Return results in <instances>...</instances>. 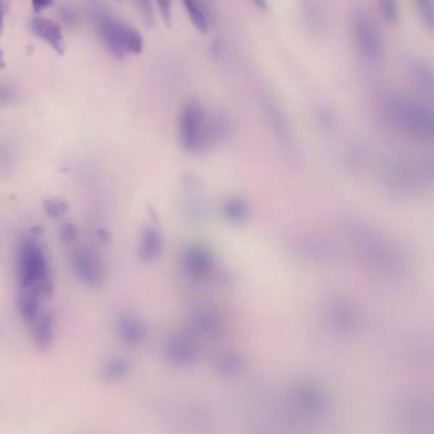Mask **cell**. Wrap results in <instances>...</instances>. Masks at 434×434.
<instances>
[{"label":"cell","mask_w":434,"mask_h":434,"mask_svg":"<svg viewBox=\"0 0 434 434\" xmlns=\"http://www.w3.org/2000/svg\"><path fill=\"white\" fill-rule=\"evenodd\" d=\"M351 251L360 265L383 281H395L404 276L405 262L400 249L376 229L362 222L348 227Z\"/></svg>","instance_id":"6da1fadb"},{"label":"cell","mask_w":434,"mask_h":434,"mask_svg":"<svg viewBox=\"0 0 434 434\" xmlns=\"http://www.w3.org/2000/svg\"><path fill=\"white\" fill-rule=\"evenodd\" d=\"M40 235L41 230L33 227L28 235L20 239L16 255V275L18 289L33 291L42 300H49L54 295V282Z\"/></svg>","instance_id":"7a4b0ae2"},{"label":"cell","mask_w":434,"mask_h":434,"mask_svg":"<svg viewBox=\"0 0 434 434\" xmlns=\"http://www.w3.org/2000/svg\"><path fill=\"white\" fill-rule=\"evenodd\" d=\"M383 117L389 126L413 139L430 141L434 136L433 109L401 95H389L382 103Z\"/></svg>","instance_id":"3957f363"},{"label":"cell","mask_w":434,"mask_h":434,"mask_svg":"<svg viewBox=\"0 0 434 434\" xmlns=\"http://www.w3.org/2000/svg\"><path fill=\"white\" fill-rule=\"evenodd\" d=\"M90 16L98 36L114 56L124 59L128 54L143 52L144 38L141 32L116 18L100 1L90 3Z\"/></svg>","instance_id":"277c9868"},{"label":"cell","mask_w":434,"mask_h":434,"mask_svg":"<svg viewBox=\"0 0 434 434\" xmlns=\"http://www.w3.org/2000/svg\"><path fill=\"white\" fill-rule=\"evenodd\" d=\"M211 121L206 119L204 108L192 101L182 109L179 121L180 144L190 154L203 150L211 139Z\"/></svg>","instance_id":"5b68a950"},{"label":"cell","mask_w":434,"mask_h":434,"mask_svg":"<svg viewBox=\"0 0 434 434\" xmlns=\"http://www.w3.org/2000/svg\"><path fill=\"white\" fill-rule=\"evenodd\" d=\"M71 267L78 281L86 287L97 289L105 282L106 270L102 259L90 248H76L71 254Z\"/></svg>","instance_id":"8992f818"},{"label":"cell","mask_w":434,"mask_h":434,"mask_svg":"<svg viewBox=\"0 0 434 434\" xmlns=\"http://www.w3.org/2000/svg\"><path fill=\"white\" fill-rule=\"evenodd\" d=\"M264 108H265V114H266L269 125L271 127L275 140L278 141L283 152L292 159L297 157L298 155V140H297L293 126L286 111L281 107L278 102L273 101V100L265 101Z\"/></svg>","instance_id":"52a82bcc"},{"label":"cell","mask_w":434,"mask_h":434,"mask_svg":"<svg viewBox=\"0 0 434 434\" xmlns=\"http://www.w3.org/2000/svg\"><path fill=\"white\" fill-rule=\"evenodd\" d=\"M353 31L362 55L370 63L380 61L383 55L382 37L376 25L365 13L358 12L354 14Z\"/></svg>","instance_id":"ba28073f"},{"label":"cell","mask_w":434,"mask_h":434,"mask_svg":"<svg viewBox=\"0 0 434 434\" xmlns=\"http://www.w3.org/2000/svg\"><path fill=\"white\" fill-rule=\"evenodd\" d=\"M182 268L189 277L204 279L214 268V257L205 246H190L182 254Z\"/></svg>","instance_id":"9c48e42d"},{"label":"cell","mask_w":434,"mask_h":434,"mask_svg":"<svg viewBox=\"0 0 434 434\" xmlns=\"http://www.w3.org/2000/svg\"><path fill=\"white\" fill-rule=\"evenodd\" d=\"M33 346L39 352H47L52 349L57 335V319L52 311H41L39 316L28 324Z\"/></svg>","instance_id":"30bf717a"},{"label":"cell","mask_w":434,"mask_h":434,"mask_svg":"<svg viewBox=\"0 0 434 434\" xmlns=\"http://www.w3.org/2000/svg\"><path fill=\"white\" fill-rule=\"evenodd\" d=\"M294 251L297 252L298 257H302L311 263L316 265H325L332 262L334 257V249L327 240L321 236H303L297 240L294 244Z\"/></svg>","instance_id":"8fae6325"},{"label":"cell","mask_w":434,"mask_h":434,"mask_svg":"<svg viewBox=\"0 0 434 434\" xmlns=\"http://www.w3.org/2000/svg\"><path fill=\"white\" fill-rule=\"evenodd\" d=\"M115 327L117 337L125 346H139L147 337L144 321L130 311H122L116 316Z\"/></svg>","instance_id":"7c38bea8"},{"label":"cell","mask_w":434,"mask_h":434,"mask_svg":"<svg viewBox=\"0 0 434 434\" xmlns=\"http://www.w3.org/2000/svg\"><path fill=\"white\" fill-rule=\"evenodd\" d=\"M383 167H385L383 178L386 181L387 187L395 195H409L414 183V174L411 173V170L397 159H391Z\"/></svg>","instance_id":"4fadbf2b"},{"label":"cell","mask_w":434,"mask_h":434,"mask_svg":"<svg viewBox=\"0 0 434 434\" xmlns=\"http://www.w3.org/2000/svg\"><path fill=\"white\" fill-rule=\"evenodd\" d=\"M30 28L33 35L49 44L52 50L59 55H63L65 51L64 36L61 27L52 19L36 17L30 23Z\"/></svg>","instance_id":"5bb4252c"},{"label":"cell","mask_w":434,"mask_h":434,"mask_svg":"<svg viewBox=\"0 0 434 434\" xmlns=\"http://www.w3.org/2000/svg\"><path fill=\"white\" fill-rule=\"evenodd\" d=\"M163 251V238L158 227L148 225L141 231L138 257L144 263H152L160 258Z\"/></svg>","instance_id":"9a60e30c"},{"label":"cell","mask_w":434,"mask_h":434,"mask_svg":"<svg viewBox=\"0 0 434 434\" xmlns=\"http://www.w3.org/2000/svg\"><path fill=\"white\" fill-rule=\"evenodd\" d=\"M131 372V363L127 357L119 354L103 359L100 366V378L106 384H119L128 378Z\"/></svg>","instance_id":"2e32d148"},{"label":"cell","mask_w":434,"mask_h":434,"mask_svg":"<svg viewBox=\"0 0 434 434\" xmlns=\"http://www.w3.org/2000/svg\"><path fill=\"white\" fill-rule=\"evenodd\" d=\"M42 302L44 300L33 291L18 289L17 310L20 318L27 324L33 323L42 311Z\"/></svg>","instance_id":"e0dca14e"},{"label":"cell","mask_w":434,"mask_h":434,"mask_svg":"<svg viewBox=\"0 0 434 434\" xmlns=\"http://www.w3.org/2000/svg\"><path fill=\"white\" fill-rule=\"evenodd\" d=\"M221 212L224 219L230 224L242 225L246 221H249L251 208L246 200L232 195L224 200L221 206Z\"/></svg>","instance_id":"ac0fdd59"},{"label":"cell","mask_w":434,"mask_h":434,"mask_svg":"<svg viewBox=\"0 0 434 434\" xmlns=\"http://www.w3.org/2000/svg\"><path fill=\"white\" fill-rule=\"evenodd\" d=\"M182 1L185 6L186 13L195 30L201 35H206L209 32V17L204 1L203 0H182Z\"/></svg>","instance_id":"d6986e66"},{"label":"cell","mask_w":434,"mask_h":434,"mask_svg":"<svg viewBox=\"0 0 434 434\" xmlns=\"http://www.w3.org/2000/svg\"><path fill=\"white\" fill-rule=\"evenodd\" d=\"M195 181L197 179H194V178L190 181V188H189V192L186 195L187 202H186L185 208L190 217L199 221L204 217L206 207H205L204 198H203V195L200 192L198 183L194 187Z\"/></svg>","instance_id":"ffe728a7"},{"label":"cell","mask_w":434,"mask_h":434,"mask_svg":"<svg viewBox=\"0 0 434 434\" xmlns=\"http://www.w3.org/2000/svg\"><path fill=\"white\" fill-rule=\"evenodd\" d=\"M42 208H44V212L49 219L59 220V219H63L64 216L69 214L71 206L63 198L52 197V198H46L42 203Z\"/></svg>","instance_id":"44dd1931"},{"label":"cell","mask_w":434,"mask_h":434,"mask_svg":"<svg viewBox=\"0 0 434 434\" xmlns=\"http://www.w3.org/2000/svg\"><path fill=\"white\" fill-rule=\"evenodd\" d=\"M413 74H414L415 79H416V83L421 85V88L426 89L428 92H432V89H433V76H432V70L428 66L427 64H414Z\"/></svg>","instance_id":"7402d4cb"},{"label":"cell","mask_w":434,"mask_h":434,"mask_svg":"<svg viewBox=\"0 0 434 434\" xmlns=\"http://www.w3.org/2000/svg\"><path fill=\"white\" fill-rule=\"evenodd\" d=\"M380 9L382 14L383 19L395 25L400 19V9H399V1L397 0H380Z\"/></svg>","instance_id":"603a6c76"},{"label":"cell","mask_w":434,"mask_h":434,"mask_svg":"<svg viewBox=\"0 0 434 434\" xmlns=\"http://www.w3.org/2000/svg\"><path fill=\"white\" fill-rule=\"evenodd\" d=\"M414 1L421 20L429 30H432L434 23L433 0H414Z\"/></svg>","instance_id":"cb8c5ba5"},{"label":"cell","mask_w":434,"mask_h":434,"mask_svg":"<svg viewBox=\"0 0 434 434\" xmlns=\"http://www.w3.org/2000/svg\"><path fill=\"white\" fill-rule=\"evenodd\" d=\"M157 8H158V12H160V17L163 19V22L166 23V25H171L172 22V3L173 0H154Z\"/></svg>","instance_id":"d4e9b609"},{"label":"cell","mask_w":434,"mask_h":434,"mask_svg":"<svg viewBox=\"0 0 434 434\" xmlns=\"http://www.w3.org/2000/svg\"><path fill=\"white\" fill-rule=\"evenodd\" d=\"M59 236L66 244L73 243L78 238V227L73 222H65L60 227Z\"/></svg>","instance_id":"484cf974"},{"label":"cell","mask_w":434,"mask_h":434,"mask_svg":"<svg viewBox=\"0 0 434 434\" xmlns=\"http://www.w3.org/2000/svg\"><path fill=\"white\" fill-rule=\"evenodd\" d=\"M136 6L139 8L141 16H143V18L147 22L148 25H153V0H136Z\"/></svg>","instance_id":"4316f807"},{"label":"cell","mask_w":434,"mask_h":434,"mask_svg":"<svg viewBox=\"0 0 434 434\" xmlns=\"http://www.w3.org/2000/svg\"><path fill=\"white\" fill-rule=\"evenodd\" d=\"M60 18L64 20V23L69 25H76V22H77V14L76 12L71 9V8H68V6H63V8H60Z\"/></svg>","instance_id":"83f0119b"},{"label":"cell","mask_w":434,"mask_h":434,"mask_svg":"<svg viewBox=\"0 0 434 434\" xmlns=\"http://www.w3.org/2000/svg\"><path fill=\"white\" fill-rule=\"evenodd\" d=\"M52 1L54 0H31V4H33L35 12L39 13L52 6Z\"/></svg>","instance_id":"f1b7e54d"},{"label":"cell","mask_w":434,"mask_h":434,"mask_svg":"<svg viewBox=\"0 0 434 434\" xmlns=\"http://www.w3.org/2000/svg\"><path fill=\"white\" fill-rule=\"evenodd\" d=\"M12 100H13V93L11 92V89L0 85V103H7Z\"/></svg>","instance_id":"f546056e"},{"label":"cell","mask_w":434,"mask_h":434,"mask_svg":"<svg viewBox=\"0 0 434 434\" xmlns=\"http://www.w3.org/2000/svg\"><path fill=\"white\" fill-rule=\"evenodd\" d=\"M252 3L260 11H266V8H268V1L266 0H252Z\"/></svg>","instance_id":"4dcf8cb0"},{"label":"cell","mask_w":434,"mask_h":434,"mask_svg":"<svg viewBox=\"0 0 434 434\" xmlns=\"http://www.w3.org/2000/svg\"><path fill=\"white\" fill-rule=\"evenodd\" d=\"M3 31V0H0V35Z\"/></svg>","instance_id":"1f68e13d"},{"label":"cell","mask_w":434,"mask_h":434,"mask_svg":"<svg viewBox=\"0 0 434 434\" xmlns=\"http://www.w3.org/2000/svg\"><path fill=\"white\" fill-rule=\"evenodd\" d=\"M6 68V61H4V56H3V51L0 50V70Z\"/></svg>","instance_id":"d6a6232c"}]
</instances>
